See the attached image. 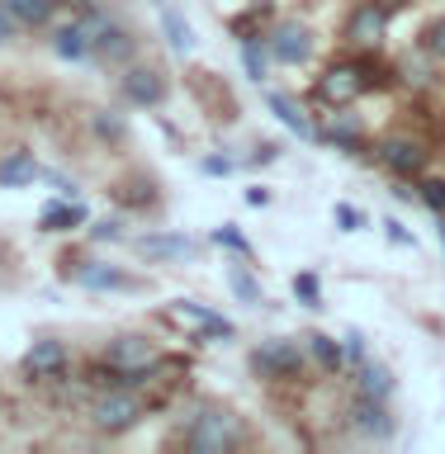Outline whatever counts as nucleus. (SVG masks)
Returning <instances> with one entry per match:
<instances>
[{
  "label": "nucleus",
  "mask_w": 445,
  "mask_h": 454,
  "mask_svg": "<svg viewBox=\"0 0 445 454\" xmlns=\"http://www.w3.org/2000/svg\"><path fill=\"white\" fill-rule=\"evenodd\" d=\"M290 289H294V298H298V303H304V308H313V312L322 308V279L313 275V270H298Z\"/></svg>",
  "instance_id": "2f4dec72"
},
{
  "label": "nucleus",
  "mask_w": 445,
  "mask_h": 454,
  "mask_svg": "<svg viewBox=\"0 0 445 454\" xmlns=\"http://www.w3.org/2000/svg\"><path fill=\"white\" fill-rule=\"evenodd\" d=\"M417 48H422V57H432V62H445V14H436V20L422 24Z\"/></svg>",
  "instance_id": "c85d7f7f"
},
{
  "label": "nucleus",
  "mask_w": 445,
  "mask_h": 454,
  "mask_svg": "<svg viewBox=\"0 0 445 454\" xmlns=\"http://www.w3.org/2000/svg\"><path fill=\"white\" fill-rule=\"evenodd\" d=\"M412 190H417V199L436 213V218H445V180L441 176H417V180H412Z\"/></svg>",
  "instance_id": "7c9ffc66"
},
{
  "label": "nucleus",
  "mask_w": 445,
  "mask_h": 454,
  "mask_svg": "<svg viewBox=\"0 0 445 454\" xmlns=\"http://www.w3.org/2000/svg\"><path fill=\"white\" fill-rule=\"evenodd\" d=\"M426 142L422 137H412V133H384L379 142H375V161L389 170V176H398V180H417V176H426Z\"/></svg>",
  "instance_id": "0eeeda50"
},
{
  "label": "nucleus",
  "mask_w": 445,
  "mask_h": 454,
  "mask_svg": "<svg viewBox=\"0 0 445 454\" xmlns=\"http://www.w3.org/2000/svg\"><path fill=\"white\" fill-rule=\"evenodd\" d=\"M242 440H247V426L223 403H204L185 426V450L190 454H233L242 450Z\"/></svg>",
  "instance_id": "f257e3e1"
},
{
  "label": "nucleus",
  "mask_w": 445,
  "mask_h": 454,
  "mask_svg": "<svg viewBox=\"0 0 445 454\" xmlns=\"http://www.w3.org/2000/svg\"><path fill=\"white\" fill-rule=\"evenodd\" d=\"M166 312H171L176 322H190L204 340H219V346H223V340H237V322H233V317H223L219 308L199 303V298H176V303H171Z\"/></svg>",
  "instance_id": "ddd939ff"
},
{
  "label": "nucleus",
  "mask_w": 445,
  "mask_h": 454,
  "mask_svg": "<svg viewBox=\"0 0 445 454\" xmlns=\"http://www.w3.org/2000/svg\"><path fill=\"white\" fill-rule=\"evenodd\" d=\"M346 426H351L361 440H375V445H389V440L398 435V417L389 411V403H384V397H365V393L351 397Z\"/></svg>",
  "instance_id": "1a4fd4ad"
},
{
  "label": "nucleus",
  "mask_w": 445,
  "mask_h": 454,
  "mask_svg": "<svg viewBox=\"0 0 445 454\" xmlns=\"http://www.w3.org/2000/svg\"><path fill=\"white\" fill-rule=\"evenodd\" d=\"M91 133H95V142H105V147H123L128 142V133H133V128H128V114L123 109H91Z\"/></svg>",
  "instance_id": "393cba45"
},
{
  "label": "nucleus",
  "mask_w": 445,
  "mask_h": 454,
  "mask_svg": "<svg viewBox=\"0 0 445 454\" xmlns=\"http://www.w3.org/2000/svg\"><path fill=\"white\" fill-rule=\"evenodd\" d=\"M251 369L270 383H284V379H298L308 369V350H304V336H261L251 346Z\"/></svg>",
  "instance_id": "39448f33"
},
{
  "label": "nucleus",
  "mask_w": 445,
  "mask_h": 454,
  "mask_svg": "<svg viewBox=\"0 0 445 454\" xmlns=\"http://www.w3.org/2000/svg\"><path fill=\"white\" fill-rule=\"evenodd\" d=\"M365 90H370V76H365L361 62H337V67H327L322 76H318V85H313V95H318L327 109L355 105Z\"/></svg>",
  "instance_id": "9d476101"
},
{
  "label": "nucleus",
  "mask_w": 445,
  "mask_h": 454,
  "mask_svg": "<svg viewBox=\"0 0 445 454\" xmlns=\"http://www.w3.org/2000/svg\"><path fill=\"white\" fill-rule=\"evenodd\" d=\"M266 48H270V62H280V67H308L313 52H318V34L304 20H280L266 34Z\"/></svg>",
  "instance_id": "6e6552de"
},
{
  "label": "nucleus",
  "mask_w": 445,
  "mask_h": 454,
  "mask_svg": "<svg viewBox=\"0 0 445 454\" xmlns=\"http://www.w3.org/2000/svg\"><path fill=\"white\" fill-rule=\"evenodd\" d=\"M71 5H81V10H91V5H99V0H71Z\"/></svg>",
  "instance_id": "a19ab883"
},
{
  "label": "nucleus",
  "mask_w": 445,
  "mask_h": 454,
  "mask_svg": "<svg viewBox=\"0 0 445 454\" xmlns=\"http://www.w3.org/2000/svg\"><path fill=\"white\" fill-rule=\"evenodd\" d=\"M266 105H270V114H275V119L290 128V133H298L304 142H322V128L308 119V109L298 105V99H290V95H280V90H270L266 95Z\"/></svg>",
  "instance_id": "a211bd4d"
},
{
  "label": "nucleus",
  "mask_w": 445,
  "mask_h": 454,
  "mask_svg": "<svg viewBox=\"0 0 445 454\" xmlns=\"http://www.w3.org/2000/svg\"><path fill=\"white\" fill-rule=\"evenodd\" d=\"M270 199H275V194H270V184H251V190H247L251 208H270Z\"/></svg>",
  "instance_id": "ea45409f"
},
{
  "label": "nucleus",
  "mask_w": 445,
  "mask_h": 454,
  "mask_svg": "<svg viewBox=\"0 0 445 454\" xmlns=\"http://www.w3.org/2000/svg\"><path fill=\"white\" fill-rule=\"evenodd\" d=\"M284 156V142H275V137H261L251 147V166H270V161H280Z\"/></svg>",
  "instance_id": "f704fd0d"
},
{
  "label": "nucleus",
  "mask_w": 445,
  "mask_h": 454,
  "mask_svg": "<svg viewBox=\"0 0 445 454\" xmlns=\"http://www.w3.org/2000/svg\"><path fill=\"white\" fill-rule=\"evenodd\" d=\"M119 95H123V105H133V109H162L166 95H171V81H166L162 67L133 57L128 67H119Z\"/></svg>",
  "instance_id": "423d86ee"
},
{
  "label": "nucleus",
  "mask_w": 445,
  "mask_h": 454,
  "mask_svg": "<svg viewBox=\"0 0 445 454\" xmlns=\"http://www.w3.org/2000/svg\"><path fill=\"white\" fill-rule=\"evenodd\" d=\"M38 180H48V184H52V190L62 194V199H81V184H76V180H67L62 170H43Z\"/></svg>",
  "instance_id": "c9c22d12"
},
{
  "label": "nucleus",
  "mask_w": 445,
  "mask_h": 454,
  "mask_svg": "<svg viewBox=\"0 0 445 454\" xmlns=\"http://www.w3.org/2000/svg\"><path fill=\"white\" fill-rule=\"evenodd\" d=\"M85 237H91V241H109V247H114V241H128V218H123V213H105V218H95L91 227H85Z\"/></svg>",
  "instance_id": "c756f323"
},
{
  "label": "nucleus",
  "mask_w": 445,
  "mask_h": 454,
  "mask_svg": "<svg viewBox=\"0 0 445 454\" xmlns=\"http://www.w3.org/2000/svg\"><path fill=\"white\" fill-rule=\"evenodd\" d=\"M242 67H247V81H256V85L270 76V48H266L261 34H247V38H242Z\"/></svg>",
  "instance_id": "bb28decb"
},
{
  "label": "nucleus",
  "mask_w": 445,
  "mask_h": 454,
  "mask_svg": "<svg viewBox=\"0 0 445 454\" xmlns=\"http://www.w3.org/2000/svg\"><path fill=\"white\" fill-rule=\"evenodd\" d=\"M209 241L219 251H227V255H242V261H251V241H247V232H242L237 223H223V227H213L209 232Z\"/></svg>",
  "instance_id": "cd10ccee"
},
{
  "label": "nucleus",
  "mask_w": 445,
  "mask_h": 454,
  "mask_svg": "<svg viewBox=\"0 0 445 454\" xmlns=\"http://www.w3.org/2000/svg\"><path fill=\"white\" fill-rule=\"evenodd\" d=\"M85 223H91V208H85L81 199H62V194H57L52 204L38 213V232H48V237L76 232V227H85Z\"/></svg>",
  "instance_id": "f3484780"
},
{
  "label": "nucleus",
  "mask_w": 445,
  "mask_h": 454,
  "mask_svg": "<svg viewBox=\"0 0 445 454\" xmlns=\"http://www.w3.org/2000/svg\"><path fill=\"white\" fill-rule=\"evenodd\" d=\"M393 388H398V379H393V369L384 364V360H375V355H370V360L355 364V393H365V397H384V403H389Z\"/></svg>",
  "instance_id": "412c9836"
},
{
  "label": "nucleus",
  "mask_w": 445,
  "mask_h": 454,
  "mask_svg": "<svg viewBox=\"0 0 445 454\" xmlns=\"http://www.w3.org/2000/svg\"><path fill=\"white\" fill-rule=\"evenodd\" d=\"M199 170H204V176H233L237 161H233V156H204V161H199Z\"/></svg>",
  "instance_id": "4c0bfd02"
},
{
  "label": "nucleus",
  "mask_w": 445,
  "mask_h": 454,
  "mask_svg": "<svg viewBox=\"0 0 445 454\" xmlns=\"http://www.w3.org/2000/svg\"><path fill=\"white\" fill-rule=\"evenodd\" d=\"M384 34H389V5H384V0H361V5L351 10L346 28H341V38L361 52H375L384 43Z\"/></svg>",
  "instance_id": "f8f14e48"
},
{
  "label": "nucleus",
  "mask_w": 445,
  "mask_h": 454,
  "mask_svg": "<svg viewBox=\"0 0 445 454\" xmlns=\"http://www.w3.org/2000/svg\"><path fill=\"white\" fill-rule=\"evenodd\" d=\"M14 38H20V20H14V14L0 5V48H10Z\"/></svg>",
  "instance_id": "58836bf2"
},
{
  "label": "nucleus",
  "mask_w": 445,
  "mask_h": 454,
  "mask_svg": "<svg viewBox=\"0 0 445 454\" xmlns=\"http://www.w3.org/2000/svg\"><path fill=\"white\" fill-rule=\"evenodd\" d=\"M436 237H441V251H445V218H441V227H436Z\"/></svg>",
  "instance_id": "79ce46f5"
},
{
  "label": "nucleus",
  "mask_w": 445,
  "mask_h": 454,
  "mask_svg": "<svg viewBox=\"0 0 445 454\" xmlns=\"http://www.w3.org/2000/svg\"><path fill=\"white\" fill-rule=\"evenodd\" d=\"M379 227H384V237H389V241H393V247H417V237H412V232H408V227H403V223H398V218H384Z\"/></svg>",
  "instance_id": "e433bc0d"
},
{
  "label": "nucleus",
  "mask_w": 445,
  "mask_h": 454,
  "mask_svg": "<svg viewBox=\"0 0 445 454\" xmlns=\"http://www.w3.org/2000/svg\"><path fill=\"white\" fill-rule=\"evenodd\" d=\"M322 142H332V147H337V152H346V156H365V147H370L365 123L351 114V105L332 109V123L322 128Z\"/></svg>",
  "instance_id": "dca6fc26"
},
{
  "label": "nucleus",
  "mask_w": 445,
  "mask_h": 454,
  "mask_svg": "<svg viewBox=\"0 0 445 454\" xmlns=\"http://www.w3.org/2000/svg\"><path fill=\"white\" fill-rule=\"evenodd\" d=\"M133 251L147 265H180V261H195L199 255V241L185 232H142V237H133Z\"/></svg>",
  "instance_id": "4468645a"
},
{
  "label": "nucleus",
  "mask_w": 445,
  "mask_h": 454,
  "mask_svg": "<svg viewBox=\"0 0 445 454\" xmlns=\"http://www.w3.org/2000/svg\"><path fill=\"white\" fill-rule=\"evenodd\" d=\"M304 350H308V360L318 364L322 374H346V350H341V340H337V336L308 332V336H304Z\"/></svg>",
  "instance_id": "5701e85b"
},
{
  "label": "nucleus",
  "mask_w": 445,
  "mask_h": 454,
  "mask_svg": "<svg viewBox=\"0 0 445 454\" xmlns=\"http://www.w3.org/2000/svg\"><path fill=\"white\" fill-rule=\"evenodd\" d=\"M20 369L28 379H62L71 369V346H67V340H57V336H38L34 346L24 350Z\"/></svg>",
  "instance_id": "2eb2a0df"
},
{
  "label": "nucleus",
  "mask_w": 445,
  "mask_h": 454,
  "mask_svg": "<svg viewBox=\"0 0 445 454\" xmlns=\"http://www.w3.org/2000/svg\"><path fill=\"white\" fill-rule=\"evenodd\" d=\"M81 20H85V28H91V62L119 71L138 57V34L123 20H114V14H105L99 5H91Z\"/></svg>",
  "instance_id": "7ed1b4c3"
},
{
  "label": "nucleus",
  "mask_w": 445,
  "mask_h": 454,
  "mask_svg": "<svg viewBox=\"0 0 445 454\" xmlns=\"http://www.w3.org/2000/svg\"><path fill=\"white\" fill-rule=\"evenodd\" d=\"M99 360H109L119 369L123 383L142 388V383H152V374L162 369V350H156V340L147 332H119V336H109V346Z\"/></svg>",
  "instance_id": "20e7f679"
},
{
  "label": "nucleus",
  "mask_w": 445,
  "mask_h": 454,
  "mask_svg": "<svg viewBox=\"0 0 445 454\" xmlns=\"http://www.w3.org/2000/svg\"><path fill=\"white\" fill-rule=\"evenodd\" d=\"M341 350H346V369H355L361 360H370V340H365V332H355V326H351V332L341 336Z\"/></svg>",
  "instance_id": "473e14b6"
},
{
  "label": "nucleus",
  "mask_w": 445,
  "mask_h": 454,
  "mask_svg": "<svg viewBox=\"0 0 445 454\" xmlns=\"http://www.w3.org/2000/svg\"><path fill=\"white\" fill-rule=\"evenodd\" d=\"M332 223L341 227V232H361L370 218H365V213L355 208V204H332Z\"/></svg>",
  "instance_id": "72a5a7b5"
},
{
  "label": "nucleus",
  "mask_w": 445,
  "mask_h": 454,
  "mask_svg": "<svg viewBox=\"0 0 445 454\" xmlns=\"http://www.w3.org/2000/svg\"><path fill=\"white\" fill-rule=\"evenodd\" d=\"M142 417H147V397H142V388H133V383L95 388L91 407H85V421H91L95 435H128Z\"/></svg>",
  "instance_id": "f03ea898"
},
{
  "label": "nucleus",
  "mask_w": 445,
  "mask_h": 454,
  "mask_svg": "<svg viewBox=\"0 0 445 454\" xmlns=\"http://www.w3.org/2000/svg\"><path fill=\"white\" fill-rule=\"evenodd\" d=\"M162 34H166V43H171V52H180V57H190L195 52V28H190V20H185L180 10H162Z\"/></svg>",
  "instance_id": "a878e982"
},
{
  "label": "nucleus",
  "mask_w": 445,
  "mask_h": 454,
  "mask_svg": "<svg viewBox=\"0 0 445 454\" xmlns=\"http://www.w3.org/2000/svg\"><path fill=\"white\" fill-rule=\"evenodd\" d=\"M223 275H227V289H233L237 303H247V308H266L270 298L261 289V279L251 275V265H242V255L237 261H223Z\"/></svg>",
  "instance_id": "4be33fe9"
},
{
  "label": "nucleus",
  "mask_w": 445,
  "mask_h": 454,
  "mask_svg": "<svg viewBox=\"0 0 445 454\" xmlns=\"http://www.w3.org/2000/svg\"><path fill=\"white\" fill-rule=\"evenodd\" d=\"M0 5L20 20V28H52L62 0H0Z\"/></svg>",
  "instance_id": "b1692460"
},
{
  "label": "nucleus",
  "mask_w": 445,
  "mask_h": 454,
  "mask_svg": "<svg viewBox=\"0 0 445 454\" xmlns=\"http://www.w3.org/2000/svg\"><path fill=\"white\" fill-rule=\"evenodd\" d=\"M62 275L76 284V289L85 294H119V289H133V279L123 275L119 265H109V261H91V255H76V261H62Z\"/></svg>",
  "instance_id": "9b49d317"
},
{
  "label": "nucleus",
  "mask_w": 445,
  "mask_h": 454,
  "mask_svg": "<svg viewBox=\"0 0 445 454\" xmlns=\"http://www.w3.org/2000/svg\"><path fill=\"white\" fill-rule=\"evenodd\" d=\"M38 176H43V166L28 147H14L0 156V190H28Z\"/></svg>",
  "instance_id": "6ab92c4d"
},
{
  "label": "nucleus",
  "mask_w": 445,
  "mask_h": 454,
  "mask_svg": "<svg viewBox=\"0 0 445 454\" xmlns=\"http://www.w3.org/2000/svg\"><path fill=\"white\" fill-rule=\"evenodd\" d=\"M52 52L62 57V62H91V28L85 20H67L52 28Z\"/></svg>",
  "instance_id": "aec40b11"
}]
</instances>
